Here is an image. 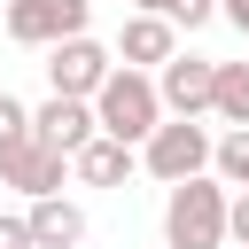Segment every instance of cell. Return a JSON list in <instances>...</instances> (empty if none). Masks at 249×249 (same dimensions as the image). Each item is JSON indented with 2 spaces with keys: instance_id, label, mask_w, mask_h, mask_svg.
Masks as SVG:
<instances>
[{
  "instance_id": "obj_1",
  "label": "cell",
  "mask_w": 249,
  "mask_h": 249,
  "mask_svg": "<svg viewBox=\"0 0 249 249\" xmlns=\"http://www.w3.org/2000/svg\"><path fill=\"white\" fill-rule=\"evenodd\" d=\"M93 124H101V140H117V148H148V132L163 124V101H156V78H140V70H109V86L93 93Z\"/></svg>"
},
{
  "instance_id": "obj_2",
  "label": "cell",
  "mask_w": 249,
  "mask_h": 249,
  "mask_svg": "<svg viewBox=\"0 0 249 249\" xmlns=\"http://www.w3.org/2000/svg\"><path fill=\"white\" fill-rule=\"evenodd\" d=\"M226 187L202 171V179H187V187H171L163 195V249H226Z\"/></svg>"
},
{
  "instance_id": "obj_3",
  "label": "cell",
  "mask_w": 249,
  "mask_h": 249,
  "mask_svg": "<svg viewBox=\"0 0 249 249\" xmlns=\"http://www.w3.org/2000/svg\"><path fill=\"white\" fill-rule=\"evenodd\" d=\"M210 124H187V117H163L156 132H148V148H140V171L148 179H163V187H187V179H202L210 171Z\"/></svg>"
},
{
  "instance_id": "obj_4",
  "label": "cell",
  "mask_w": 249,
  "mask_h": 249,
  "mask_svg": "<svg viewBox=\"0 0 249 249\" xmlns=\"http://www.w3.org/2000/svg\"><path fill=\"white\" fill-rule=\"evenodd\" d=\"M86 16H93V0H8L0 8V31L16 39V47H62V39H86Z\"/></svg>"
},
{
  "instance_id": "obj_5",
  "label": "cell",
  "mask_w": 249,
  "mask_h": 249,
  "mask_svg": "<svg viewBox=\"0 0 249 249\" xmlns=\"http://www.w3.org/2000/svg\"><path fill=\"white\" fill-rule=\"evenodd\" d=\"M109 70H117V54H109L101 39H62V47L47 54V86H54V101H93V93L109 86Z\"/></svg>"
},
{
  "instance_id": "obj_6",
  "label": "cell",
  "mask_w": 249,
  "mask_h": 249,
  "mask_svg": "<svg viewBox=\"0 0 249 249\" xmlns=\"http://www.w3.org/2000/svg\"><path fill=\"white\" fill-rule=\"evenodd\" d=\"M210 93H218V62H210V54H171V62L156 70V101H163V117L202 124V117H210Z\"/></svg>"
},
{
  "instance_id": "obj_7",
  "label": "cell",
  "mask_w": 249,
  "mask_h": 249,
  "mask_svg": "<svg viewBox=\"0 0 249 249\" xmlns=\"http://www.w3.org/2000/svg\"><path fill=\"white\" fill-rule=\"evenodd\" d=\"M62 179H70V156H54V148H39V140H16V148H0V187H16L23 202H47V195H62Z\"/></svg>"
},
{
  "instance_id": "obj_8",
  "label": "cell",
  "mask_w": 249,
  "mask_h": 249,
  "mask_svg": "<svg viewBox=\"0 0 249 249\" xmlns=\"http://www.w3.org/2000/svg\"><path fill=\"white\" fill-rule=\"evenodd\" d=\"M109 54H117V70H140V78H156V70L179 54V31H171L163 16H124Z\"/></svg>"
},
{
  "instance_id": "obj_9",
  "label": "cell",
  "mask_w": 249,
  "mask_h": 249,
  "mask_svg": "<svg viewBox=\"0 0 249 249\" xmlns=\"http://www.w3.org/2000/svg\"><path fill=\"white\" fill-rule=\"evenodd\" d=\"M31 140H39V148H54V156H78L86 140H101L93 101H47V109H31Z\"/></svg>"
},
{
  "instance_id": "obj_10",
  "label": "cell",
  "mask_w": 249,
  "mask_h": 249,
  "mask_svg": "<svg viewBox=\"0 0 249 249\" xmlns=\"http://www.w3.org/2000/svg\"><path fill=\"white\" fill-rule=\"evenodd\" d=\"M23 226H31V249H78V241H86V210H78L70 195L31 202V210H23Z\"/></svg>"
},
{
  "instance_id": "obj_11",
  "label": "cell",
  "mask_w": 249,
  "mask_h": 249,
  "mask_svg": "<svg viewBox=\"0 0 249 249\" xmlns=\"http://www.w3.org/2000/svg\"><path fill=\"white\" fill-rule=\"evenodd\" d=\"M132 171H140V156L117 148V140H86V148L70 156V179H78V187H124Z\"/></svg>"
},
{
  "instance_id": "obj_12",
  "label": "cell",
  "mask_w": 249,
  "mask_h": 249,
  "mask_svg": "<svg viewBox=\"0 0 249 249\" xmlns=\"http://www.w3.org/2000/svg\"><path fill=\"white\" fill-rule=\"evenodd\" d=\"M210 117L226 132H249V62H218V93H210Z\"/></svg>"
},
{
  "instance_id": "obj_13",
  "label": "cell",
  "mask_w": 249,
  "mask_h": 249,
  "mask_svg": "<svg viewBox=\"0 0 249 249\" xmlns=\"http://www.w3.org/2000/svg\"><path fill=\"white\" fill-rule=\"evenodd\" d=\"M210 171H218V187L249 195V132H226V140L210 148Z\"/></svg>"
},
{
  "instance_id": "obj_14",
  "label": "cell",
  "mask_w": 249,
  "mask_h": 249,
  "mask_svg": "<svg viewBox=\"0 0 249 249\" xmlns=\"http://www.w3.org/2000/svg\"><path fill=\"white\" fill-rule=\"evenodd\" d=\"M210 16H218V0H163V23L171 31H202Z\"/></svg>"
},
{
  "instance_id": "obj_15",
  "label": "cell",
  "mask_w": 249,
  "mask_h": 249,
  "mask_svg": "<svg viewBox=\"0 0 249 249\" xmlns=\"http://www.w3.org/2000/svg\"><path fill=\"white\" fill-rule=\"evenodd\" d=\"M16 140H31V109L16 93H0V148H16Z\"/></svg>"
},
{
  "instance_id": "obj_16",
  "label": "cell",
  "mask_w": 249,
  "mask_h": 249,
  "mask_svg": "<svg viewBox=\"0 0 249 249\" xmlns=\"http://www.w3.org/2000/svg\"><path fill=\"white\" fill-rule=\"evenodd\" d=\"M226 241H233V249H249V195H233V202H226Z\"/></svg>"
},
{
  "instance_id": "obj_17",
  "label": "cell",
  "mask_w": 249,
  "mask_h": 249,
  "mask_svg": "<svg viewBox=\"0 0 249 249\" xmlns=\"http://www.w3.org/2000/svg\"><path fill=\"white\" fill-rule=\"evenodd\" d=\"M0 249H31V226H23L16 210H0Z\"/></svg>"
},
{
  "instance_id": "obj_18",
  "label": "cell",
  "mask_w": 249,
  "mask_h": 249,
  "mask_svg": "<svg viewBox=\"0 0 249 249\" xmlns=\"http://www.w3.org/2000/svg\"><path fill=\"white\" fill-rule=\"evenodd\" d=\"M218 16H226V23L241 31V39H249V0H218Z\"/></svg>"
},
{
  "instance_id": "obj_19",
  "label": "cell",
  "mask_w": 249,
  "mask_h": 249,
  "mask_svg": "<svg viewBox=\"0 0 249 249\" xmlns=\"http://www.w3.org/2000/svg\"><path fill=\"white\" fill-rule=\"evenodd\" d=\"M0 8H8V0H0Z\"/></svg>"
}]
</instances>
